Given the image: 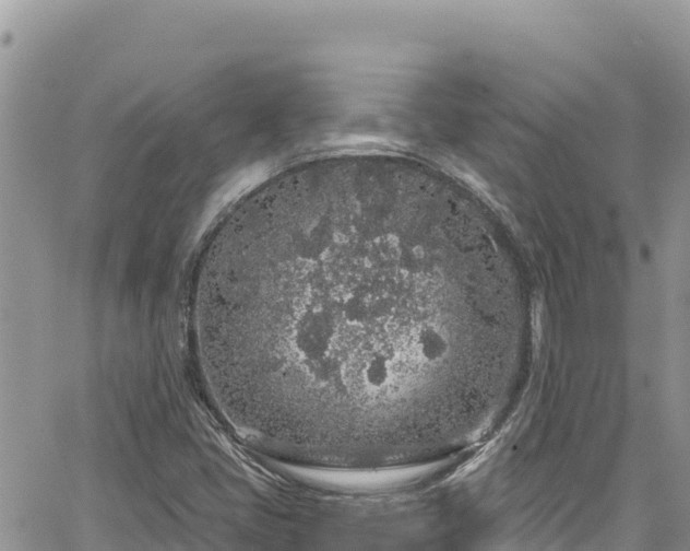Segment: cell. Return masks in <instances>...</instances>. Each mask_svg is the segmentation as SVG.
<instances>
[{
	"label": "cell",
	"mask_w": 690,
	"mask_h": 551,
	"mask_svg": "<svg viewBox=\"0 0 690 551\" xmlns=\"http://www.w3.org/2000/svg\"><path fill=\"white\" fill-rule=\"evenodd\" d=\"M443 195L386 159L316 160L221 218L194 296L216 391L247 435L304 465L424 462L451 350Z\"/></svg>",
	"instance_id": "6da1fadb"
}]
</instances>
